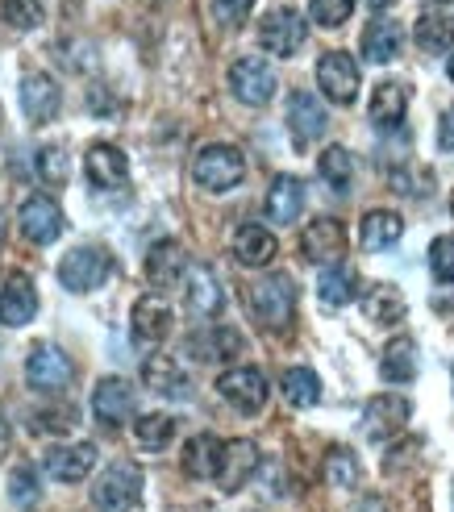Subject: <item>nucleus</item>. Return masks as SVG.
Wrapping results in <instances>:
<instances>
[{
    "mask_svg": "<svg viewBox=\"0 0 454 512\" xmlns=\"http://www.w3.org/2000/svg\"><path fill=\"white\" fill-rule=\"evenodd\" d=\"M5 454H9V425H0V463H5Z\"/></svg>",
    "mask_w": 454,
    "mask_h": 512,
    "instance_id": "nucleus-48",
    "label": "nucleus"
},
{
    "mask_svg": "<svg viewBox=\"0 0 454 512\" xmlns=\"http://www.w3.org/2000/svg\"><path fill=\"white\" fill-rule=\"evenodd\" d=\"M142 379H146V388L159 392V396H188L192 392L188 371L167 354H150L146 367H142Z\"/></svg>",
    "mask_w": 454,
    "mask_h": 512,
    "instance_id": "nucleus-26",
    "label": "nucleus"
},
{
    "mask_svg": "<svg viewBox=\"0 0 454 512\" xmlns=\"http://www.w3.org/2000/svg\"><path fill=\"white\" fill-rule=\"evenodd\" d=\"M38 175L46 179L50 188L67 184V150H63V146H46V150H38Z\"/></svg>",
    "mask_w": 454,
    "mask_h": 512,
    "instance_id": "nucleus-42",
    "label": "nucleus"
},
{
    "mask_svg": "<svg viewBox=\"0 0 454 512\" xmlns=\"http://www.w3.org/2000/svg\"><path fill=\"white\" fill-rule=\"evenodd\" d=\"M230 88H234V96L242 100V105L263 109L275 96V71L263 59H238L230 67Z\"/></svg>",
    "mask_w": 454,
    "mask_h": 512,
    "instance_id": "nucleus-14",
    "label": "nucleus"
},
{
    "mask_svg": "<svg viewBox=\"0 0 454 512\" xmlns=\"http://www.w3.org/2000/svg\"><path fill=\"white\" fill-rule=\"evenodd\" d=\"M109 275H113V254L100 246H75L59 263V284L67 292H96L100 284H109Z\"/></svg>",
    "mask_w": 454,
    "mask_h": 512,
    "instance_id": "nucleus-3",
    "label": "nucleus"
},
{
    "mask_svg": "<svg viewBox=\"0 0 454 512\" xmlns=\"http://www.w3.org/2000/svg\"><path fill=\"white\" fill-rule=\"evenodd\" d=\"M259 471V446L250 438H234L221 446V467H217V488L221 492H238L246 488V479Z\"/></svg>",
    "mask_w": 454,
    "mask_h": 512,
    "instance_id": "nucleus-19",
    "label": "nucleus"
},
{
    "mask_svg": "<svg viewBox=\"0 0 454 512\" xmlns=\"http://www.w3.org/2000/svg\"><path fill=\"white\" fill-rule=\"evenodd\" d=\"M325 125H330V117H325L321 100L313 92H292V100H288V130H292L296 150H309L325 134Z\"/></svg>",
    "mask_w": 454,
    "mask_h": 512,
    "instance_id": "nucleus-18",
    "label": "nucleus"
},
{
    "mask_svg": "<svg viewBox=\"0 0 454 512\" xmlns=\"http://www.w3.org/2000/svg\"><path fill=\"white\" fill-rule=\"evenodd\" d=\"M217 392H221V400H230V408H238L242 417H255L267 404V375L259 367H230V371H221Z\"/></svg>",
    "mask_w": 454,
    "mask_h": 512,
    "instance_id": "nucleus-5",
    "label": "nucleus"
},
{
    "mask_svg": "<svg viewBox=\"0 0 454 512\" xmlns=\"http://www.w3.org/2000/svg\"><path fill=\"white\" fill-rule=\"evenodd\" d=\"M38 313V288L25 271H9L0 288V321L5 325H30Z\"/></svg>",
    "mask_w": 454,
    "mask_h": 512,
    "instance_id": "nucleus-20",
    "label": "nucleus"
},
{
    "mask_svg": "<svg viewBox=\"0 0 454 512\" xmlns=\"http://www.w3.org/2000/svg\"><path fill=\"white\" fill-rule=\"evenodd\" d=\"M317 171H321V179H325V184H330L334 192H346V188H350V175H355L350 150H346V146H325Z\"/></svg>",
    "mask_w": 454,
    "mask_h": 512,
    "instance_id": "nucleus-38",
    "label": "nucleus"
},
{
    "mask_svg": "<svg viewBox=\"0 0 454 512\" xmlns=\"http://www.w3.org/2000/svg\"><path fill=\"white\" fill-rule=\"evenodd\" d=\"M300 246H305V259H313L317 267H334L346 259V229L338 217H317L305 238H300Z\"/></svg>",
    "mask_w": 454,
    "mask_h": 512,
    "instance_id": "nucleus-16",
    "label": "nucleus"
},
{
    "mask_svg": "<svg viewBox=\"0 0 454 512\" xmlns=\"http://www.w3.org/2000/svg\"><path fill=\"white\" fill-rule=\"evenodd\" d=\"M142 496V471L134 463H113L105 467V475L96 479L92 488V504L96 512H130Z\"/></svg>",
    "mask_w": 454,
    "mask_h": 512,
    "instance_id": "nucleus-4",
    "label": "nucleus"
},
{
    "mask_svg": "<svg viewBox=\"0 0 454 512\" xmlns=\"http://www.w3.org/2000/svg\"><path fill=\"white\" fill-rule=\"evenodd\" d=\"M367 5H371V9H388V5H392V0H367Z\"/></svg>",
    "mask_w": 454,
    "mask_h": 512,
    "instance_id": "nucleus-51",
    "label": "nucleus"
},
{
    "mask_svg": "<svg viewBox=\"0 0 454 512\" xmlns=\"http://www.w3.org/2000/svg\"><path fill=\"white\" fill-rule=\"evenodd\" d=\"M84 171H88V179L96 188H125L130 184V163H125V155L117 146H109V142H96V146H88V155H84Z\"/></svg>",
    "mask_w": 454,
    "mask_h": 512,
    "instance_id": "nucleus-22",
    "label": "nucleus"
},
{
    "mask_svg": "<svg viewBox=\"0 0 454 512\" xmlns=\"http://www.w3.org/2000/svg\"><path fill=\"white\" fill-rule=\"evenodd\" d=\"M450 213H454V196H450Z\"/></svg>",
    "mask_w": 454,
    "mask_h": 512,
    "instance_id": "nucleus-53",
    "label": "nucleus"
},
{
    "mask_svg": "<svg viewBox=\"0 0 454 512\" xmlns=\"http://www.w3.org/2000/svg\"><path fill=\"white\" fill-rule=\"evenodd\" d=\"M380 375L388 383H413V375H417V342L405 338V334L392 338L384 346V354H380Z\"/></svg>",
    "mask_w": 454,
    "mask_h": 512,
    "instance_id": "nucleus-32",
    "label": "nucleus"
},
{
    "mask_svg": "<svg viewBox=\"0 0 454 512\" xmlns=\"http://www.w3.org/2000/svg\"><path fill=\"white\" fill-rule=\"evenodd\" d=\"M184 275H188V250L180 242L163 238L150 246V254H146V284L150 288H171V284H180Z\"/></svg>",
    "mask_w": 454,
    "mask_h": 512,
    "instance_id": "nucleus-21",
    "label": "nucleus"
},
{
    "mask_svg": "<svg viewBox=\"0 0 454 512\" xmlns=\"http://www.w3.org/2000/svg\"><path fill=\"white\" fill-rule=\"evenodd\" d=\"M75 425H80V408L59 400V404H42L30 413V429L34 433H71Z\"/></svg>",
    "mask_w": 454,
    "mask_h": 512,
    "instance_id": "nucleus-37",
    "label": "nucleus"
},
{
    "mask_svg": "<svg viewBox=\"0 0 454 512\" xmlns=\"http://www.w3.org/2000/svg\"><path fill=\"white\" fill-rule=\"evenodd\" d=\"M363 313L375 325H396L400 317H405V296H400V288H392V284H375L363 296Z\"/></svg>",
    "mask_w": 454,
    "mask_h": 512,
    "instance_id": "nucleus-34",
    "label": "nucleus"
},
{
    "mask_svg": "<svg viewBox=\"0 0 454 512\" xmlns=\"http://www.w3.org/2000/svg\"><path fill=\"white\" fill-rule=\"evenodd\" d=\"M355 13V0H309V17L325 30H334V25H346V17Z\"/></svg>",
    "mask_w": 454,
    "mask_h": 512,
    "instance_id": "nucleus-41",
    "label": "nucleus"
},
{
    "mask_svg": "<svg viewBox=\"0 0 454 512\" xmlns=\"http://www.w3.org/2000/svg\"><path fill=\"white\" fill-rule=\"evenodd\" d=\"M0 9H5L9 25H17V30H34L42 21V0H5Z\"/></svg>",
    "mask_w": 454,
    "mask_h": 512,
    "instance_id": "nucleus-45",
    "label": "nucleus"
},
{
    "mask_svg": "<svg viewBox=\"0 0 454 512\" xmlns=\"http://www.w3.org/2000/svg\"><path fill=\"white\" fill-rule=\"evenodd\" d=\"M430 271L438 284H454V238H434L430 246Z\"/></svg>",
    "mask_w": 454,
    "mask_h": 512,
    "instance_id": "nucleus-43",
    "label": "nucleus"
},
{
    "mask_svg": "<svg viewBox=\"0 0 454 512\" xmlns=\"http://www.w3.org/2000/svg\"><path fill=\"white\" fill-rule=\"evenodd\" d=\"M9 500H13L17 508H34V504L42 500V475H38L34 463L13 467V475H9Z\"/></svg>",
    "mask_w": 454,
    "mask_h": 512,
    "instance_id": "nucleus-39",
    "label": "nucleus"
},
{
    "mask_svg": "<svg viewBox=\"0 0 454 512\" xmlns=\"http://www.w3.org/2000/svg\"><path fill=\"white\" fill-rule=\"evenodd\" d=\"M263 209L275 225H292L300 213H305V184L296 175H275L271 188H267V200Z\"/></svg>",
    "mask_w": 454,
    "mask_h": 512,
    "instance_id": "nucleus-24",
    "label": "nucleus"
},
{
    "mask_svg": "<svg viewBox=\"0 0 454 512\" xmlns=\"http://www.w3.org/2000/svg\"><path fill=\"white\" fill-rule=\"evenodd\" d=\"M400 46H405V30H400L396 21L380 17V21H371L367 30H363V59L375 63V67H384L400 55Z\"/></svg>",
    "mask_w": 454,
    "mask_h": 512,
    "instance_id": "nucleus-27",
    "label": "nucleus"
},
{
    "mask_svg": "<svg viewBox=\"0 0 454 512\" xmlns=\"http://www.w3.org/2000/svg\"><path fill=\"white\" fill-rule=\"evenodd\" d=\"M405 113H409V88L405 84H380L371 92V121L380 130H400L405 125Z\"/></svg>",
    "mask_w": 454,
    "mask_h": 512,
    "instance_id": "nucleus-29",
    "label": "nucleus"
},
{
    "mask_svg": "<svg viewBox=\"0 0 454 512\" xmlns=\"http://www.w3.org/2000/svg\"><path fill=\"white\" fill-rule=\"evenodd\" d=\"M359 458L350 454L346 446H334L330 454H325V483H330V488H355L359 483Z\"/></svg>",
    "mask_w": 454,
    "mask_h": 512,
    "instance_id": "nucleus-40",
    "label": "nucleus"
},
{
    "mask_svg": "<svg viewBox=\"0 0 454 512\" xmlns=\"http://www.w3.org/2000/svg\"><path fill=\"white\" fill-rule=\"evenodd\" d=\"M175 429H180V425H175V417H167V413H146V417L134 421V442H138L142 450H150V454H159V450L171 446Z\"/></svg>",
    "mask_w": 454,
    "mask_h": 512,
    "instance_id": "nucleus-35",
    "label": "nucleus"
},
{
    "mask_svg": "<svg viewBox=\"0 0 454 512\" xmlns=\"http://www.w3.org/2000/svg\"><path fill=\"white\" fill-rule=\"evenodd\" d=\"M92 413L105 429H121L125 421L134 417V383L121 379V375L100 379L96 392H92Z\"/></svg>",
    "mask_w": 454,
    "mask_h": 512,
    "instance_id": "nucleus-10",
    "label": "nucleus"
},
{
    "mask_svg": "<svg viewBox=\"0 0 454 512\" xmlns=\"http://www.w3.org/2000/svg\"><path fill=\"white\" fill-rule=\"evenodd\" d=\"M25 383L34 392H63L71 383V358L63 354V346L55 342L34 346L30 358H25Z\"/></svg>",
    "mask_w": 454,
    "mask_h": 512,
    "instance_id": "nucleus-7",
    "label": "nucleus"
},
{
    "mask_svg": "<svg viewBox=\"0 0 454 512\" xmlns=\"http://www.w3.org/2000/svg\"><path fill=\"white\" fill-rule=\"evenodd\" d=\"M400 234H405V221H400V213L392 209H371L359 225V246L367 254H380V250H392L400 242Z\"/></svg>",
    "mask_w": 454,
    "mask_h": 512,
    "instance_id": "nucleus-25",
    "label": "nucleus"
},
{
    "mask_svg": "<svg viewBox=\"0 0 454 512\" xmlns=\"http://www.w3.org/2000/svg\"><path fill=\"white\" fill-rule=\"evenodd\" d=\"M188 309L196 317H217L225 309V296H221V284L209 267H192L188 271Z\"/></svg>",
    "mask_w": 454,
    "mask_h": 512,
    "instance_id": "nucleus-31",
    "label": "nucleus"
},
{
    "mask_svg": "<svg viewBox=\"0 0 454 512\" xmlns=\"http://www.w3.org/2000/svg\"><path fill=\"white\" fill-rule=\"evenodd\" d=\"M317 88L325 100H334V105H355L359 96V67L355 59L346 55V50H330V55H321L317 63Z\"/></svg>",
    "mask_w": 454,
    "mask_h": 512,
    "instance_id": "nucleus-8",
    "label": "nucleus"
},
{
    "mask_svg": "<svg viewBox=\"0 0 454 512\" xmlns=\"http://www.w3.org/2000/svg\"><path fill=\"white\" fill-rule=\"evenodd\" d=\"M363 512H384V504H380V496H367V504H363Z\"/></svg>",
    "mask_w": 454,
    "mask_h": 512,
    "instance_id": "nucleus-49",
    "label": "nucleus"
},
{
    "mask_svg": "<svg viewBox=\"0 0 454 512\" xmlns=\"http://www.w3.org/2000/svg\"><path fill=\"white\" fill-rule=\"evenodd\" d=\"M42 471L55 483H84L96 471V446L92 442H71V446H50L42 458Z\"/></svg>",
    "mask_w": 454,
    "mask_h": 512,
    "instance_id": "nucleus-12",
    "label": "nucleus"
},
{
    "mask_svg": "<svg viewBox=\"0 0 454 512\" xmlns=\"http://www.w3.org/2000/svg\"><path fill=\"white\" fill-rule=\"evenodd\" d=\"M280 388H284L288 404H296V408H309V404L321 400V379H317L313 367H288L284 379H280Z\"/></svg>",
    "mask_w": 454,
    "mask_h": 512,
    "instance_id": "nucleus-36",
    "label": "nucleus"
},
{
    "mask_svg": "<svg viewBox=\"0 0 454 512\" xmlns=\"http://www.w3.org/2000/svg\"><path fill=\"white\" fill-rule=\"evenodd\" d=\"M175 325V309L163 296H138L134 313H130V329H134V342L138 346H159Z\"/></svg>",
    "mask_w": 454,
    "mask_h": 512,
    "instance_id": "nucleus-17",
    "label": "nucleus"
},
{
    "mask_svg": "<svg viewBox=\"0 0 454 512\" xmlns=\"http://www.w3.org/2000/svg\"><path fill=\"white\" fill-rule=\"evenodd\" d=\"M305 38H309V25H305V17H300L296 9H271V13L259 21V42H263V50H271V55H280V59L296 55V50L305 46Z\"/></svg>",
    "mask_w": 454,
    "mask_h": 512,
    "instance_id": "nucleus-9",
    "label": "nucleus"
},
{
    "mask_svg": "<svg viewBox=\"0 0 454 512\" xmlns=\"http://www.w3.org/2000/svg\"><path fill=\"white\" fill-rule=\"evenodd\" d=\"M250 9H255V0H213V17L225 30H242Z\"/></svg>",
    "mask_w": 454,
    "mask_h": 512,
    "instance_id": "nucleus-44",
    "label": "nucleus"
},
{
    "mask_svg": "<svg viewBox=\"0 0 454 512\" xmlns=\"http://www.w3.org/2000/svg\"><path fill=\"white\" fill-rule=\"evenodd\" d=\"M392 188H396V192H430V175L413 179L409 167H400V171H392Z\"/></svg>",
    "mask_w": 454,
    "mask_h": 512,
    "instance_id": "nucleus-46",
    "label": "nucleus"
},
{
    "mask_svg": "<svg viewBox=\"0 0 454 512\" xmlns=\"http://www.w3.org/2000/svg\"><path fill=\"white\" fill-rule=\"evenodd\" d=\"M413 38L421 50H430V55L450 50L454 46V0H430L413 25Z\"/></svg>",
    "mask_w": 454,
    "mask_h": 512,
    "instance_id": "nucleus-13",
    "label": "nucleus"
},
{
    "mask_svg": "<svg viewBox=\"0 0 454 512\" xmlns=\"http://www.w3.org/2000/svg\"><path fill=\"white\" fill-rule=\"evenodd\" d=\"M17 225H21V234L30 238L34 246H50V242L63 234V209L50 196H30V200L21 204Z\"/></svg>",
    "mask_w": 454,
    "mask_h": 512,
    "instance_id": "nucleus-15",
    "label": "nucleus"
},
{
    "mask_svg": "<svg viewBox=\"0 0 454 512\" xmlns=\"http://www.w3.org/2000/svg\"><path fill=\"white\" fill-rule=\"evenodd\" d=\"M188 350H192V358H200V363H234V358L242 354V334L230 325L196 329V334L188 338Z\"/></svg>",
    "mask_w": 454,
    "mask_h": 512,
    "instance_id": "nucleus-23",
    "label": "nucleus"
},
{
    "mask_svg": "<svg viewBox=\"0 0 454 512\" xmlns=\"http://www.w3.org/2000/svg\"><path fill=\"white\" fill-rule=\"evenodd\" d=\"M250 313L263 329L280 334V329L292 325V313H296V288L288 275H267L250 288Z\"/></svg>",
    "mask_w": 454,
    "mask_h": 512,
    "instance_id": "nucleus-1",
    "label": "nucleus"
},
{
    "mask_svg": "<svg viewBox=\"0 0 454 512\" xmlns=\"http://www.w3.org/2000/svg\"><path fill=\"white\" fill-rule=\"evenodd\" d=\"M192 175H196V184L205 188V192H230V188L242 184L246 159H242L238 146L213 142V146H205V150H200V155L192 159Z\"/></svg>",
    "mask_w": 454,
    "mask_h": 512,
    "instance_id": "nucleus-2",
    "label": "nucleus"
},
{
    "mask_svg": "<svg viewBox=\"0 0 454 512\" xmlns=\"http://www.w3.org/2000/svg\"><path fill=\"white\" fill-rule=\"evenodd\" d=\"M446 75H450V84H454V55H450V63H446Z\"/></svg>",
    "mask_w": 454,
    "mask_h": 512,
    "instance_id": "nucleus-52",
    "label": "nucleus"
},
{
    "mask_svg": "<svg viewBox=\"0 0 454 512\" xmlns=\"http://www.w3.org/2000/svg\"><path fill=\"white\" fill-rule=\"evenodd\" d=\"M355 292H359V275H355V267L334 263V267H325L321 279H317V296L330 304V309H342V304H350V300H355Z\"/></svg>",
    "mask_w": 454,
    "mask_h": 512,
    "instance_id": "nucleus-33",
    "label": "nucleus"
},
{
    "mask_svg": "<svg viewBox=\"0 0 454 512\" xmlns=\"http://www.w3.org/2000/svg\"><path fill=\"white\" fill-rule=\"evenodd\" d=\"M59 109H63V88L55 84V75H46V71L21 75V113L25 117L34 125H46L59 117Z\"/></svg>",
    "mask_w": 454,
    "mask_h": 512,
    "instance_id": "nucleus-11",
    "label": "nucleus"
},
{
    "mask_svg": "<svg viewBox=\"0 0 454 512\" xmlns=\"http://www.w3.org/2000/svg\"><path fill=\"white\" fill-rule=\"evenodd\" d=\"M234 254L242 267H267L275 259V234L259 221H246L234 234Z\"/></svg>",
    "mask_w": 454,
    "mask_h": 512,
    "instance_id": "nucleus-28",
    "label": "nucleus"
},
{
    "mask_svg": "<svg viewBox=\"0 0 454 512\" xmlns=\"http://www.w3.org/2000/svg\"><path fill=\"white\" fill-rule=\"evenodd\" d=\"M221 446H225V442H217L213 433H192L188 446H184V458H180L184 471H188L192 479H217Z\"/></svg>",
    "mask_w": 454,
    "mask_h": 512,
    "instance_id": "nucleus-30",
    "label": "nucleus"
},
{
    "mask_svg": "<svg viewBox=\"0 0 454 512\" xmlns=\"http://www.w3.org/2000/svg\"><path fill=\"white\" fill-rule=\"evenodd\" d=\"M5 229H9V217H5V209H0V246H5Z\"/></svg>",
    "mask_w": 454,
    "mask_h": 512,
    "instance_id": "nucleus-50",
    "label": "nucleus"
},
{
    "mask_svg": "<svg viewBox=\"0 0 454 512\" xmlns=\"http://www.w3.org/2000/svg\"><path fill=\"white\" fill-rule=\"evenodd\" d=\"M409 417H413V404L405 396H392V392L371 396L363 408V438L367 442H392L396 433L409 425Z\"/></svg>",
    "mask_w": 454,
    "mask_h": 512,
    "instance_id": "nucleus-6",
    "label": "nucleus"
},
{
    "mask_svg": "<svg viewBox=\"0 0 454 512\" xmlns=\"http://www.w3.org/2000/svg\"><path fill=\"white\" fill-rule=\"evenodd\" d=\"M438 146L446 150V155H454V109H446L442 121H438Z\"/></svg>",
    "mask_w": 454,
    "mask_h": 512,
    "instance_id": "nucleus-47",
    "label": "nucleus"
}]
</instances>
